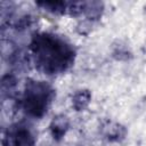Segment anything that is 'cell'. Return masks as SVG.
<instances>
[{"label": "cell", "instance_id": "1", "mask_svg": "<svg viewBox=\"0 0 146 146\" xmlns=\"http://www.w3.org/2000/svg\"><path fill=\"white\" fill-rule=\"evenodd\" d=\"M31 50L36 66L48 74L65 71L74 58V51L70 44L48 33L35 35L31 42Z\"/></svg>", "mask_w": 146, "mask_h": 146}, {"label": "cell", "instance_id": "2", "mask_svg": "<svg viewBox=\"0 0 146 146\" xmlns=\"http://www.w3.org/2000/svg\"><path fill=\"white\" fill-rule=\"evenodd\" d=\"M52 90L43 81H31L26 84L23 96V107L32 116H41L50 102Z\"/></svg>", "mask_w": 146, "mask_h": 146}, {"label": "cell", "instance_id": "3", "mask_svg": "<svg viewBox=\"0 0 146 146\" xmlns=\"http://www.w3.org/2000/svg\"><path fill=\"white\" fill-rule=\"evenodd\" d=\"M33 144L34 140L30 130L18 124L8 128L3 138V146H33Z\"/></svg>", "mask_w": 146, "mask_h": 146}, {"label": "cell", "instance_id": "4", "mask_svg": "<svg viewBox=\"0 0 146 146\" xmlns=\"http://www.w3.org/2000/svg\"><path fill=\"white\" fill-rule=\"evenodd\" d=\"M67 127H68V122H67V119L65 116L54 117V120L51 122V125H50V129H51L54 138H56V139L60 138L65 133Z\"/></svg>", "mask_w": 146, "mask_h": 146}, {"label": "cell", "instance_id": "5", "mask_svg": "<svg viewBox=\"0 0 146 146\" xmlns=\"http://www.w3.org/2000/svg\"><path fill=\"white\" fill-rule=\"evenodd\" d=\"M89 100H90L89 91L88 90H79L73 97V106L78 111H81L89 104Z\"/></svg>", "mask_w": 146, "mask_h": 146}, {"label": "cell", "instance_id": "6", "mask_svg": "<svg viewBox=\"0 0 146 146\" xmlns=\"http://www.w3.org/2000/svg\"><path fill=\"white\" fill-rule=\"evenodd\" d=\"M38 5L43 6L46 9L51 10V11H59V10L63 11V9H65V6H66V3H65V2H62V1H56V2H54V1L39 2Z\"/></svg>", "mask_w": 146, "mask_h": 146}]
</instances>
